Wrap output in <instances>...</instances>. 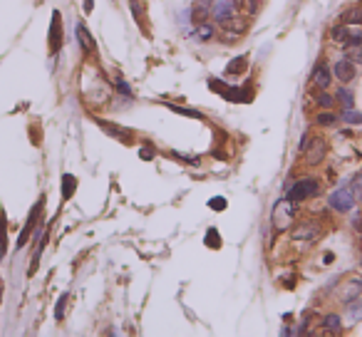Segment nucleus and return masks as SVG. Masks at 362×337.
<instances>
[{"mask_svg":"<svg viewBox=\"0 0 362 337\" xmlns=\"http://www.w3.org/2000/svg\"><path fill=\"white\" fill-rule=\"evenodd\" d=\"M97 124H99V129H102V132H107V134L114 136V139H117V141H122V144H132V141H134L132 132H127V129H122V127H117V124H112V122L97 119Z\"/></svg>","mask_w":362,"mask_h":337,"instance_id":"ddd939ff","label":"nucleus"},{"mask_svg":"<svg viewBox=\"0 0 362 337\" xmlns=\"http://www.w3.org/2000/svg\"><path fill=\"white\" fill-rule=\"evenodd\" d=\"M335 99H340L345 109H353V107H355V97H353V92H350L348 87H338V97H335Z\"/></svg>","mask_w":362,"mask_h":337,"instance_id":"b1692460","label":"nucleus"},{"mask_svg":"<svg viewBox=\"0 0 362 337\" xmlns=\"http://www.w3.org/2000/svg\"><path fill=\"white\" fill-rule=\"evenodd\" d=\"M310 139H313L310 134H303V139H300V144H298V151H305V149H308V144H310Z\"/></svg>","mask_w":362,"mask_h":337,"instance_id":"c9c22d12","label":"nucleus"},{"mask_svg":"<svg viewBox=\"0 0 362 337\" xmlns=\"http://www.w3.org/2000/svg\"><path fill=\"white\" fill-rule=\"evenodd\" d=\"M74 35H77V42H79V47L87 52V55H92L94 50H97V42H94V37H92V32H89V27H87V22H77V27H74Z\"/></svg>","mask_w":362,"mask_h":337,"instance_id":"9b49d317","label":"nucleus"},{"mask_svg":"<svg viewBox=\"0 0 362 337\" xmlns=\"http://www.w3.org/2000/svg\"><path fill=\"white\" fill-rule=\"evenodd\" d=\"M246 12L248 15H256L258 12V0H246Z\"/></svg>","mask_w":362,"mask_h":337,"instance_id":"f704fd0d","label":"nucleus"},{"mask_svg":"<svg viewBox=\"0 0 362 337\" xmlns=\"http://www.w3.org/2000/svg\"><path fill=\"white\" fill-rule=\"evenodd\" d=\"M204 243H206V246H209L211 251H218V248L223 246V238H221L218 228H214V226H211V228L206 231V236H204Z\"/></svg>","mask_w":362,"mask_h":337,"instance_id":"aec40b11","label":"nucleus"},{"mask_svg":"<svg viewBox=\"0 0 362 337\" xmlns=\"http://www.w3.org/2000/svg\"><path fill=\"white\" fill-rule=\"evenodd\" d=\"M348 35H350V27H348V25H343V22H340V25H335V27L330 30V37H333L335 42H343V45L348 42Z\"/></svg>","mask_w":362,"mask_h":337,"instance_id":"5701e85b","label":"nucleus"},{"mask_svg":"<svg viewBox=\"0 0 362 337\" xmlns=\"http://www.w3.org/2000/svg\"><path fill=\"white\" fill-rule=\"evenodd\" d=\"M139 156H142L144 161H151V159L156 156V151H154V146H151V144H144V146L139 149Z\"/></svg>","mask_w":362,"mask_h":337,"instance_id":"2f4dec72","label":"nucleus"},{"mask_svg":"<svg viewBox=\"0 0 362 337\" xmlns=\"http://www.w3.org/2000/svg\"><path fill=\"white\" fill-rule=\"evenodd\" d=\"M60 20H62V15H60V10H55L52 12V25H50V52L52 55H57L60 47H62V25H60Z\"/></svg>","mask_w":362,"mask_h":337,"instance_id":"9d476101","label":"nucleus"},{"mask_svg":"<svg viewBox=\"0 0 362 337\" xmlns=\"http://www.w3.org/2000/svg\"><path fill=\"white\" fill-rule=\"evenodd\" d=\"M295 208L298 206L290 201V199H281V201L273 206L271 223H273L276 231H290L293 228V223H295Z\"/></svg>","mask_w":362,"mask_h":337,"instance_id":"f257e3e1","label":"nucleus"},{"mask_svg":"<svg viewBox=\"0 0 362 337\" xmlns=\"http://www.w3.org/2000/svg\"><path fill=\"white\" fill-rule=\"evenodd\" d=\"M114 87H117V92H119V94H124V97H132V89H129V84H127L124 79H117V82H114Z\"/></svg>","mask_w":362,"mask_h":337,"instance_id":"72a5a7b5","label":"nucleus"},{"mask_svg":"<svg viewBox=\"0 0 362 337\" xmlns=\"http://www.w3.org/2000/svg\"><path fill=\"white\" fill-rule=\"evenodd\" d=\"M355 194H353V189L350 186H340V189H335L330 196H328V206L335 211V213H350L353 208H355Z\"/></svg>","mask_w":362,"mask_h":337,"instance_id":"7ed1b4c3","label":"nucleus"},{"mask_svg":"<svg viewBox=\"0 0 362 337\" xmlns=\"http://www.w3.org/2000/svg\"><path fill=\"white\" fill-rule=\"evenodd\" d=\"M325 151H328V141L320 139V136H313L310 144H308V149L303 151V154H305V164H308V166H318V164L325 159Z\"/></svg>","mask_w":362,"mask_h":337,"instance_id":"423d86ee","label":"nucleus"},{"mask_svg":"<svg viewBox=\"0 0 362 337\" xmlns=\"http://www.w3.org/2000/svg\"><path fill=\"white\" fill-rule=\"evenodd\" d=\"M355 74H358V67H355L348 57H343V60H338V62L333 65V77H335L340 84L353 82V79H355Z\"/></svg>","mask_w":362,"mask_h":337,"instance_id":"1a4fd4ad","label":"nucleus"},{"mask_svg":"<svg viewBox=\"0 0 362 337\" xmlns=\"http://www.w3.org/2000/svg\"><path fill=\"white\" fill-rule=\"evenodd\" d=\"M0 298H2V278H0Z\"/></svg>","mask_w":362,"mask_h":337,"instance_id":"58836bf2","label":"nucleus"},{"mask_svg":"<svg viewBox=\"0 0 362 337\" xmlns=\"http://www.w3.org/2000/svg\"><path fill=\"white\" fill-rule=\"evenodd\" d=\"M362 295V278H348L340 288H338V300L340 303H353Z\"/></svg>","mask_w":362,"mask_h":337,"instance_id":"0eeeda50","label":"nucleus"},{"mask_svg":"<svg viewBox=\"0 0 362 337\" xmlns=\"http://www.w3.org/2000/svg\"><path fill=\"white\" fill-rule=\"evenodd\" d=\"M221 25H223V27H221V32H223V37H226V40H236V37H241V35L246 32V25H243L236 15H233V17H228L226 22H221Z\"/></svg>","mask_w":362,"mask_h":337,"instance_id":"4468645a","label":"nucleus"},{"mask_svg":"<svg viewBox=\"0 0 362 337\" xmlns=\"http://www.w3.org/2000/svg\"><path fill=\"white\" fill-rule=\"evenodd\" d=\"M360 263H362V251H360Z\"/></svg>","mask_w":362,"mask_h":337,"instance_id":"ea45409f","label":"nucleus"},{"mask_svg":"<svg viewBox=\"0 0 362 337\" xmlns=\"http://www.w3.org/2000/svg\"><path fill=\"white\" fill-rule=\"evenodd\" d=\"M320 325H323L325 333H340V330H343V320H340V315H335V313H328V315L320 320Z\"/></svg>","mask_w":362,"mask_h":337,"instance_id":"dca6fc26","label":"nucleus"},{"mask_svg":"<svg viewBox=\"0 0 362 337\" xmlns=\"http://www.w3.org/2000/svg\"><path fill=\"white\" fill-rule=\"evenodd\" d=\"M340 122H345V124H362V112L343 109V112H340Z\"/></svg>","mask_w":362,"mask_h":337,"instance_id":"a878e982","label":"nucleus"},{"mask_svg":"<svg viewBox=\"0 0 362 337\" xmlns=\"http://www.w3.org/2000/svg\"><path fill=\"white\" fill-rule=\"evenodd\" d=\"M246 67H248V55H241V57H236V60H231V62L226 65V74H231V77L243 74Z\"/></svg>","mask_w":362,"mask_h":337,"instance_id":"f3484780","label":"nucleus"},{"mask_svg":"<svg viewBox=\"0 0 362 337\" xmlns=\"http://www.w3.org/2000/svg\"><path fill=\"white\" fill-rule=\"evenodd\" d=\"M60 191H62V201H70L74 196V191H77V176L74 174H62V186H60Z\"/></svg>","mask_w":362,"mask_h":337,"instance_id":"2eb2a0df","label":"nucleus"},{"mask_svg":"<svg viewBox=\"0 0 362 337\" xmlns=\"http://www.w3.org/2000/svg\"><path fill=\"white\" fill-rule=\"evenodd\" d=\"M315 124L318 127H335V124H340V114H335V112H320L315 117Z\"/></svg>","mask_w":362,"mask_h":337,"instance_id":"412c9836","label":"nucleus"},{"mask_svg":"<svg viewBox=\"0 0 362 337\" xmlns=\"http://www.w3.org/2000/svg\"><path fill=\"white\" fill-rule=\"evenodd\" d=\"M318 194H320V181L318 179H300L293 186H286V199H290L295 206L308 201V199H315Z\"/></svg>","mask_w":362,"mask_h":337,"instance_id":"f03ea898","label":"nucleus"},{"mask_svg":"<svg viewBox=\"0 0 362 337\" xmlns=\"http://www.w3.org/2000/svg\"><path fill=\"white\" fill-rule=\"evenodd\" d=\"M320 238V226L313 221H303V223H293L290 228V241L293 243H315Z\"/></svg>","mask_w":362,"mask_h":337,"instance_id":"20e7f679","label":"nucleus"},{"mask_svg":"<svg viewBox=\"0 0 362 337\" xmlns=\"http://www.w3.org/2000/svg\"><path fill=\"white\" fill-rule=\"evenodd\" d=\"M7 253V226H5V211L0 208V256Z\"/></svg>","mask_w":362,"mask_h":337,"instance_id":"393cba45","label":"nucleus"},{"mask_svg":"<svg viewBox=\"0 0 362 337\" xmlns=\"http://www.w3.org/2000/svg\"><path fill=\"white\" fill-rule=\"evenodd\" d=\"M209 12H211V17L216 22H226L228 17L236 15V0H214Z\"/></svg>","mask_w":362,"mask_h":337,"instance_id":"6e6552de","label":"nucleus"},{"mask_svg":"<svg viewBox=\"0 0 362 337\" xmlns=\"http://www.w3.org/2000/svg\"><path fill=\"white\" fill-rule=\"evenodd\" d=\"M350 189H353L355 199H360V201H362V174H360V176H355V179H353V186H350Z\"/></svg>","mask_w":362,"mask_h":337,"instance_id":"473e14b6","label":"nucleus"},{"mask_svg":"<svg viewBox=\"0 0 362 337\" xmlns=\"http://www.w3.org/2000/svg\"><path fill=\"white\" fill-rule=\"evenodd\" d=\"M94 10V0H84V12H92Z\"/></svg>","mask_w":362,"mask_h":337,"instance_id":"e433bc0d","label":"nucleus"},{"mask_svg":"<svg viewBox=\"0 0 362 337\" xmlns=\"http://www.w3.org/2000/svg\"><path fill=\"white\" fill-rule=\"evenodd\" d=\"M171 112H176V114H184V117H191V119H204V114L201 112H196V109H189V107H176V104H166Z\"/></svg>","mask_w":362,"mask_h":337,"instance_id":"c85d7f7f","label":"nucleus"},{"mask_svg":"<svg viewBox=\"0 0 362 337\" xmlns=\"http://www.w3.org/2000/svg\"><path fill=\"white\" fill-rule=\"evenodd\" d=\"M42 211H45V196H40L37 203L32 206V211H30V216H27V221H25V226H22V231H20V238H17V248H22L25 243H27V238L32 236V231L40 226V216H42Z\"/></svg>","mask_w":362,"mask_h":337,"instance_id":"39448f33","label":"nucleus"},{"mask_svg":"<svg viewBox=\"0 0 362 337\" xmlns=\"http://www.w3.org/2000/svg\"><path fill=\"white\" fill-rule=\"evenodd\" d=\"M315 104H318V107H323V109H330V107L335 104V97H333V94H328L325 89H320V92H318V97H315Z\"/></svg>","mask_w":362,"mask_h":337,"instance_id":"cd10ccee","label":"nucleus"},{"mask_svg":"<svg viewBox=\"0 0 362 337\" xmlns=\"http://www.w3.org/2000/svg\"><path fill=\"white\" fill-rule=\"evenodd\" d=\"M129 5H132V10H134V17H137V25L139 27H149V22L144 20V10H139L142 7V0H129Z\"/></svg>","mask_w":362,"mask_h":337,"instance_id":"bb28decb","label":"nucleus"},{"mask_svg":"<svg viewBox=\"0 0 362 337\" xmlns=\"http://www.w3.org/2000/svg\"><path fill=\"white\" fill-rule=\"evenodd\" d=\"M323 261H325V263H333V261H335V256H333V253H325V256H323Z\"/></svg>","mask_w":362,"mask_h":337,"instance_id":"4c0bfd02","label":"nucleus"},{"mask_svg":"<svg viewBox=\"0 0 362 337\" xmlns=\"http://www.w3.org/2000/svg\"><path fill=\"white\" fill-rule=\"evenodd\" d=\"M340 22H343V25H360L362 22V10L360 7H348V10L340 15Z\"/></svg>","mask_w":362,"mask_h":337,"instance_id":"6ab92c4d","label":"nucleus"},{"mask_svg":"<svg viewBox=\"0 0 362 337\" xmlns=\"http://www.w3.org/2000/svg\"><path fill=\"white\" fill-rule=\"evenodd\" d=\"M310 82H313V87H318V89H328L330 82H333V69L328 67L325 62H318L315 69H313V74H310Z\"/></svg>","mask_w":362,"mask_h":337,"instance_id":"f8f14e48","label":"nucleus"},{"mask_svg":"<svg viewBox=\"0 0 362 337\" xmlns=\"http://www.w3.org/2000/svg\"><path fill=\"white\" fill-rule=\"evenodd\" d=\"M214 35H216V27H214L211 22H199V25H196V40L206 42V40H211Z\"/></svg>","mask_w":362,"mask_h":337,"instance_id":"4be33fe9","label":"nucleus"},{"mask_svg":"<svg viewBox=\"0 0 362 337\" xmlns=\"http://www.w3.org/2000/svg\"><path fill=\"white\" fill-rule=\"evenodd\" d=\"M226 206H228V201H226L223 196H214V199L209 201V208H211V211H226Z\"/></svg>","mask_w":362,"mask_h":337,"instance_id":"7c9ffc66","label":"nucleus"},{"mask_svg":"<svg viewBox=\"0 0 362 337\" xmlns=\"http://www.w3.org/2000/svg\"><path fill=\"white\" fill-rule=\"evenodd\" d=\"M65 310H67V295H62V298L57 300V308H55V320H57V323L65 318Z\"/></svg>","mask_w":362,"mask_h":337,"instance_id":"c756f323","label":"nucleus"},{"mask_svg":"<svg viewBox=\"0 0 362 337\" xmlns=\"http://www.w3.org/2000/svg\"><path fill=\"white\" fill-rule=\"evenodd\" d=\"M343 50H345V57L355 67H362V45H343Z\"/></svg>","mask_w":362,"mask_h":337,"instance_id":"a211bd4d","label":"nucleus"}]
</instances>
